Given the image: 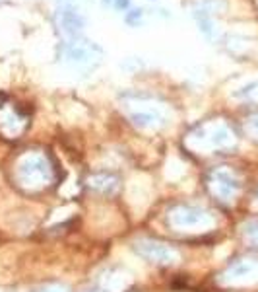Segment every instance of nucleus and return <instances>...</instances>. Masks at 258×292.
<instances>
[{
    "instance_id": "nucleus-11",
    "label": "nucleus",
    "mask_w": 258,
    "mask_h": 292,
    "mask_svg": "<svg viewBox=\"0 0 258 292\" xmlns=\"http://www.w3.org/2000/svg\"><path fill=\"white\" fill-rule=\"evenodd\" d=\"M188 6H190V12L198 22L204 18H212L220 8L225 6V2L223 0H190Z\"/></svg>"
},
{
    "instance_id": "nucleus-9",
    "label": "nucleus",
    "mask_w": 258,
    "mask_h": 292,
    "mask_svg": "<svg viewBox=\"0 0 258 292\" xmlns=\"http://www.w3.org/2000/svg\"><path fill=\"white\" fill-rule=\"evenodd\" d=\"M227 282H252L258 280V259H241L227 269Z\"/></svg>"
},
{
    "instance_id": "nucleus-2",
    "label": "nucleus",
    "mask_w": 258,
    "mask_h": 292,
    "mask_svg": "<svg viewBox=\"0 0 258 292\" xmlns=\"http://www.w3.org/2000/svg\"><path fill=\"white\" fill-rule=\"evenodd\" d=\"M62 57L64 61L70 64L72 68H80V70H93L101 59H103V51L97 43L89 41L86 37H74L68 39L62 45Z\"/></svg>"
},
{
    "instance_id": "nucleus-1",
    "label": "nucleus",
    "mask_w": 258,
    "mask_h": 292,
    "mask_svg": "<svg viewBox=\"0 0 258 292\" xmlns=\"http://www.w3.org/2000/svg\"><path fill=\"white\" fill-rule=\"evenodd\" d=\"M235 133L223 121H212L198 125L190 135H188V144L194 148H208V150H223L231 148L235 144Z\"/></svg>"
},
{
    "instance_id": "nucleus-10",
    "label": "nucleus",
    "mask_w": 258,
    "mask_h": 292,
    "mask_svg": "<svg viewBox=\"0 0 258 292\" xmlns=\"http://www.w3.org/2000/svg\"><path fill=\"white\" fill-rule=\"evenodd\" d=\"M138 252L156 263H173L177 259V254L171 247H167L163 243H156V241H140Z\"/></svg>"
},
{
    "instance_id": "nucleus-5",
    "label": "nucleus",
    "mask_w": 258,
    "mask_h": 292,
    "mask_svg": "<svg viewBox=\"0 0 258 292\" xmlns=\"http://www.w3.org/2000/svg\"><path fill=\"white\" fill-rule=\"evenodd\" d=\"M20 178L31 185H43L50 179V168L47 160L39 154H29L20 162Z\"/></svg>"
},
{
    "instance_id": "nucleus-14",
    "label": "nucleus",
    "mask_w": 258,
    "mask_h": 292,
    "mask_svg": "<svg viewBox=\"0 0 258 292\" xmlns=\"http://www.w3.org/2000/svg\"><path fill=\"white\" fill-rule=\"evenodd\" d=\"M142 20H144V10H142V8H132V10H128V12L124 14L126 26L138 27L142 24Z\"/></svg>"
},
{
    "instance_id": "nucleus-18",
    "label": "nucleus",
    "mask_w": 258,
    "mask_h": 292,
    "mask_svg": "<svg viewBox=\"0 0 258 292\" xmlns=\"http://www.w3.org/2000/svg\"><path fill=\"white\" fill-rule=\"evenodd\" d=\"M103 2V6H109V4H113V0H101Z\"/></svg>"
},
{
    "instance_id": "nucleus-12",
    "label": "nucleus",
    "mask_w": 258,
    "mask_h": 292,
    "mask_svg": "<svg viewBox=\"0 0 258 292\" xmlns=\"http://www.w3.org/2000/svg\"><path fill=\"white\" fill-rule=\"evenodd\" d=\"M89 181L93 183V187L101 189L103 193L117 189V179L113 178V176H107V174H101V176H93V178L89 179Z\"/></svg>"
},
{
    "instance_id": "nucleus-13",
    "label": "nucleus",
    "mask_w": 258,
    "mask_h": 292,
    "mask_svg": "<svg viewBox=\"0 0 258 292\" xmlns=\"http://www.w3.org/2000/svg\"><path fill=\"white\" fill-rule=\"evenodd\" d=\"M243 234L250 245L258 247V220H248L243 226Z\"/></svg>"
},
{
    "instance_id": "nucleus-20",
    "label": "nucleus",
    "mask_w": 258,
    "mask_h": 292,
    "mask_svg": "<svg viewBox=\"0 0 258 292\" xmlns=\"http://www.w3.org/2000/svg\"><path fill=\"white\" fill-rule=\"evenodd\" d=\"M0 2H4V0H0Z\"/></svg>"
},
{
    "instance_id": "nucleus-16",
    "label": "nucleus",
    "mask_w": 258,
    "mask_h": 292,
    "mask_svg": "<svg viewBox=\"0 0 258 292\" xmlns=\"http://www.w3.org/2000/svg\"><path fill=\"white\" fill-rule=\"evenodd\" d=\"M113 6H115V10H119V12H126V10L130 8V0H113Z\"/></svg>"
},
{
    "instance_id": "nucleus-8",
    "label": "nucleus",
    "mask_w": 258,
    "mask_h": 292,
    "mask_svg": "<svg viewBox=\"0 0 258 292\" xmlns=\"http://www.w3.org/2000/svg\"><path fill=\"white\" fill-rule=\"evenodd\" d=\"M27 125V117L22 115V111L18 107H2L0 109V131L10 137L16 139Z\"/></svg>"
},
{
    "instance_id": "nucleus-15",
    "label": "nucleus",
    "mask_w": 258,
    "mask_h": 292,
    "mask_svg": "<svg viewBox=\"0 0 258 292\" xmlns=\"http://www.w3.org/2000/svg\"><path fill=\"white\" fill-rule=\"evenodd\" d=\"M246 127H248V133H250L254 139H258V115H252V117L248 119Z\"/></svg>"
},
{
    "instance_id": "nucleus-4",
    "label": "nucleus",
    "mask_w": 258,
    "mask_h": 292,
    "mask_svg": "<svg viewBox=\"0 0 258 292\" xmlns=\"http://www.w3.org/2000/svg\"><path fill=\"white\" fill-rule=\"evenodd\" d=\"M57 24L62 33L68 39L82 37V31L86 27V20L80 14L74 0H57Z\"/></svg>"
},
{
    "instance_id": "nucleus-3",
    "label": "nucleus",
    "mask_w": 258,
    "mask_h": 292,
    "mask_svg": "<svg viewBox=\"0 0 258 292\" xmlns=\"http://www.w3.org/2000/svg\"><path fill=\"white\" fill-rule=\"evenodd\" d=\"M126 105H128V113L136 127L140 129H160L167 121L165 109L158 105L151 98L146 96H126Z\"/></svg>"
},
{
    "instance_id": "nucleus-6",
    "label": "nucleus",
    "mask_w": 258,
    "mask_h": 292,
    "mask_svg": "<svg viewBox=\"0 0 258 292\" xmlns=\"http://www.w3.org/2000/svg\"><path fill=\"white\" fill-rule=\"evenodd\" d=\"M239 179L231 170L227 168H218L210 174V189L216 197H220L221 201H231L235 195L239 193Z\"/></svg>"
},
{
    "instance_id": "nucleus-7",
    "label": "nucleus",
    "mask_w": 258,
    "mask_h": 292,
    "mask_svg": "<svg viewBox=\"0 0 258 292\" xmlns=\"http://www.w3.org/2000/svg\"><path fill=\"white\" fill-rule=\"evenodd\" d=\"M171 222L179 228H196V226H206L212 222V216L202 211V208H192V206H181L171 215Z\"/></svg>"
},
{
    "instance_id": "nucleus-19",
    "label": "nucleus",
    "mask_w": 258,
    "mask_h": 292,
    "mask_svg": "<svg viewBox=\"0 0 258 292\" xmlns=\"http://www.w3.org/2000/svg\"><path fill=\"white\" fill-rule=\"evenodd\" d=\"M256 201H258V195H256Z\"/></svg>"
},
{
    "instance_id": "nucleus-17",
    "label": "nucleus",
    "mask_w": 258,
    "mask_h": 292,
    "mask_svg": "<svg viewBox=\"0 0 258 292\" xmlns=\"http://www.w3.org/2000/svg\"><path fill=\"white\" fill-rule=\"evenodd\" d=\"M41 292H66L64 288H61V286H53V288H45V290Z\"/></svg>"
}]
</instances>
